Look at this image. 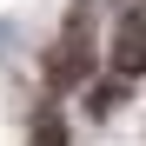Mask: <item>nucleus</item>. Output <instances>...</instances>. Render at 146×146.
<instances>
[{
    "mask_svg": "<svg viewBox=\"0 0 146 146\" xmlns=\"http://www.w3.org/2000/svg\"><path fill=\"white\" fill-rule=\"evenodd\" d=\"M93 66H100V53H93V0H73L66 7V27L53 40V53H46V93L53 100H66V93H80L93 80Z\"/></svg>",
    "mask_w": 146,
    "mask_h": 146,
    "instance_id": "obj_1",
    "label": "nucleus"
},
{
    "mask_svg": "<svg viewBox=\"0 0 146 146\" xmlns=\"http://www.w3.org/2000/svg\"><path fill=\"white\" fill-rule=\"evenodd\" d=\"M106 66L119 80H146V7H119V27L106 46Z\"/></svg>",
    "mask_w": 146,
    "mask_h": 146,
    "instance_id": "obj_2",
    "label": "nucleus"
},
{
    "mask_svg": "<svg viewBox=\"0 0 146 146\" xmlns=\"http://www.w3.org/2000/svg\"><path fill=\"white\" fill-rule=\"evenodd\" d=\"M73 133H66V113H60V100H46L40 113H33V146H66Z\"/></svg>",
    "mask_w": 146,
    "mask_h": 146,
    "instance_id": "obj_3",
    "label": "nucleus"
},
{
    "mask_svg": "<svg viewBox=\"0 0 146 146\" xmlns=\"http://www.w3.org/2000/svg\"><path fill=\"white\" fill-rule=\"evenodd\" d=\"M119 100H126V80H119V73H113V80H100V86L86 80V113H93V119H106Z\"/></svg>",
    "mask_w": 146,
    "mask_h": 146,
    "instance_id": "obj_4",
    "label": "nucleus"
}]
</instances>
